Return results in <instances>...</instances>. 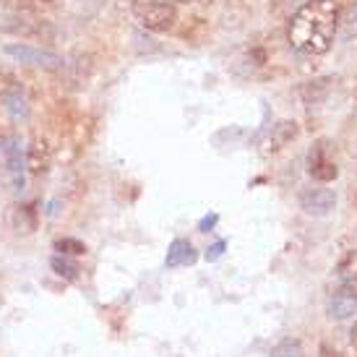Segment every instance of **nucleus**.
I'll list each match as a JSON object with an SVG mask.
<instances>
[{"mask_svg": "<svg viewBox=\"0 0 357 357\" xmlns=\"http://www.w3.org/2000/svg\"><path fill=\"white\" fill-rule=\"evenodd\" d=\"M271 357H305L303 355V347H300L298 339H284L282 344L271 349Z\"/></svg>", "mask_w": 357, "mask_h": 357, "instance_id": "obj_16", "label": "nucleus"}, {"mask_svg": "<svg viewBox=\"0 0 357 357\" xmlns=\"http://www.w3.org/2000/svg\"><path fill=\"white\" fill-rule=\"evenodd\" d=\"M355 115H357V100H355Z\"/></svg>", "mask_w": 357, "mask_h": 357, "instance_id": "obj_25", "label": "nucleus"}, {"mask_svg": "<svg viewBox=\"0 0 357 357\" xmlns=\"http://www.w3.org/2000/svg\"><path fill=\"white\" fill-rule=\"evenodd\" d=\"M0 175L6 188L13 196H21L26 188V162H24V146L16 133L0 136Z\"/></svg>", "mask_w": 357, "mask_h": 357, "instance_id": "obj_2", "label": "nucleus"}, {"mask_svg": "<svg viewBox=\"0 0 357 357\" xmlns=\"http://www.w3.org/2000/svg\"><path fill=\"white\" fill-rule=\"evenodd\" d=\"M328 89V81L321 79V81H310L307 86H303V97H305V102H316L324 97V91Z\"/></svg>", "mask_w": 357, "mask_h": 357, "instance_id": "obj_17", "label": "nucleus"}, {"mask_svg": "<svg viewBox=\"0 0 357 357\" xmlns=\"http://www.w3.org/2000/svg\"><path fill=\"white\" fill-rule=\"evenodd\" d=\"M196 258H199L196 248L190 245L188 240L180 238V240H172V245H169V250H167V258H165V264H167V268L190 266Z\"/></svg>", "mask_w": 357, "mask_h": 357, "instance_id": "obj_12", "label": "nucleus"}, {"mask_svg": "<svg viewBox=\"0 0 357 357\" xmlns=\"http://www.w3.org/2000/svg\"><path fill=\"white\" fill-rule=\"evenodd\" d=\"M339 26L344 29V34H347V37L357 34V0H355V6H352L344 16H339Z\"/></svg>", "mask_w": 357, "mask_h": 357, "instance_id": "obj_18", "label": "nucleus"}, {"mask_svg": "<svg viewBox=\"0 0 357 357\" xmlns=\"http://www.w3.org/2000/svg\"><path fill=\"white\" fill-rule=\"evenodd\" d=\"M344 287H347L349 292H352V295H355V298H357V271H355V274H352V277L347 279V282H344Z\"/></svg>", "mask_w": 357, "mask_h": 357, "instance_id": "obj_21", "label": "nucleus"}, {"mask_svg": "<svg viewBox=\"0 0 357 357\" xmlns=\"http://www.w3.org/2000/svg\"><path fill=\"white\" fill-rule=\"evenodd\" d=\"M24 162H26V172H29L31 178L47 175V169H50V165H52L50 141L45 139V136H34V139L29 141L26 151H24Z\"/></svg>", "mask_w": 357, "mask_h": 357, "instance_id": "obj_7", "label": "nucleus"}, {"mask_svg": "<svg viewBox=\"0 0 357 357\" xmlns=\"http://www.w3.org/2000/svg\"><path fill=\"white\" fill-rule=\"evenodd\" d=\"M298 136H300V126L295 120H279V123L271 126V130L266 133V139L261 141V154H264V157L277 154V151H282L287 144H292Z\"/></svg>", "mask_w": 357, "mask_h": 357, "instance_id": "obj_8", "label": "nucleus"}, {"mask_svg": "<svg viewBox=\"0 0 357 357\" xmlns=\"http://www.w3.org/2000/svg\"><path fill=\"white\" fill-rule=\"evenodd\" d=\"M321 357H344V355H339L337 349H331L328 344H321Z\"/></svg>", "mask_w": 357, "mask_h": 357, "instance_id": "obj_22", "label": "nucleus"}, {"mask_svg": "<svg viewBox=\"0 0 357 357\" xmlns=\"http://www.w3.org/2000/svg\"><path fill=\"white\" fill-rule=\"evenodd\" d=\"M180 3H188V0H180Z\"/></svg>", "mask_w": 357, "mask_h": 357, "instance_id": "obj_26", "label": "nucleus"}, {"mask_svg": "<svg viewBox=\"0 0 357 357\" xmlns=\"http://www.w3.org/2000/svg\"><path fill=\"white\" fill-rule=\"evenodd\" d=\"M214 225H217V214H211V217L201 219V229H204V232H208V229L214 227Z\"/></svg>", "mask_w": 357, "mask_h": 357, "instance_id": "obj_20", "label": "nucleus"}, {"mask_svg": "<svg viewBox=\"0 0 357 357\" xmlns=\"http://www.w3.org/2000/svg\"><path fill=\"white\" fill-rule=\"evenodd\" d=\"M307 169H310L313 180H318V183H331V180L339 175L337 165H334V162H331V159L324 154V144H318L316 149L310 151V159H307Z\"/></svg>", "mask_w": 357, "mask_h": 357, "instance_id": "obj_10", "label": "nucleus"}, {"mask_svg": "<svg viewBox=\"0 0 357 357\" xmlns=\"http://www.w3.org/2000/svg\"><path fill=\"white\" fill-rule=\"evenodd\" d=\"M0 102H3L6 112H8L13 120H21V118H26V115H29V100H26V94H24L21 86H16L13 91H8Z\"/></svg>", "mask_w": 357, "mask_h": 357, "instance_id": "obj_13", "label": "nucleus"}, {"mask_svg": "<svg viewBox=\"0 0 357 357\" xmlns=\"http://www.w3.org/2000/svg\"><path fill=\"white\" fill-rule=\"evenodd\" d=\"M50 266L58 277L68 279V282H76V279L81 277V266L73 261V256H63V253H58V256H52Z\"/></svg>", "mask_w": 357, "mask_h": 357, "instance_id": "obj_14", "label": "nucleus"}, {"mask_svg": "<svg viewBox=\"0 0 357 357\" xmlns=\"http://www.w3.org/2000/svg\"><path fill=\"white\" fill-rule=\"evenodd\" d=\"M3 31H8L19 40H31V42H52L55 40V26L47 19H40L34 10H13Z\"/></svg>", "mask_w": 357, "mask_h": 357, "instance_id": "obj_3", "label": "nucleus"}, {"mask_svg": "<svg viewBox=\"0 0 357 357\" xmlns=\"http://www.w3.org/2000/svg\"><path fill=\"white\" fill-rule=\"evenodd\" d=\"M136 19L144 29L165 34L178 26V8L167 0H146L136 6Z\"/></svg>", "mask_w": 357, "mask_h": 357, "instance_id": "obj_5", "label": "nucleus"}, {"mask_svg": "<svg viewBox=\"0 0 357 357\" xmlns=\"http://www.w3.org/2000/svg\"><path fill=\"white\" fill-rule=\"evenodd\" d=\"M199 3H211V0H199Z\"/></svg>", "mask_w": 357, "mask_h": 357, "instance_id": "obj_24", "label": "nucleus"}, {"mask_svg": "<svg viewBox=\"0 0 357 357\" xmlns=\"http://www.w3.org/2000/svg\"><path fill=\"white\" fill-rule=\"evenodd\" d=\"M349 339H352V347H355V352H357V321H355V326H352V331H349Z\"/></svg>", "mask_w": 357, "mask_h": 357, "instance_id": "obj_23", "label": "nucleus"}, {"mask_svg": "<svg viewBox=\"0 0 357 357\" xmlns=\"http://www.w3.org/2000/svg\"><path fill=\"white\" fill-rule=\"evenodd\" d=\"M225 248H227V243H225V240L214 243V245H211V248L206 250V261H217V258L222 256V253H225Z\"/></svg>", "mask_w": 357, "mask_h": 357, "instance_id": "obj_19", "label": "nucleus"}, {"mask_svg": "<svg viewBox=\"0 0 357 357\" xmlns=\"http://www.w3.org/2000/svg\"><path fill=\"white\" fill-rule=\"evenodd\" d=\"M3 52L10 60H16L21 66H31V68H45V70H63L66 60L58 52L47 50V47H37V45H24V42H8Z\"/></svg>", "mask_w": 357, "mask_h": 357, "instance_id": "obj_4", "label": "nucleus"}, {"mask_svg": "<svg viewBox=\"0 0 357 357\" xmlns=\"http://www.w3.org/2000/svg\"><path fill=\"white\" fill-rule=\"evenodd\" d=\"M355 313H357V298L342 284V287L331 295V300H328V316L337 318V321H347V318H352Z\"/></svg>", "mask_w": 357, "mask_h": 357, "instance_id": "obj_11", "label": "nucleus"}, {"mask_svg": "<svg viewBox=\"0 0 357 357\" xmlns=\"http://www.w3.org/2000/svg\"><path fill=\"white\" fill-rule=\"evenodd\" d=\"M342 0H305L289 19L287 40L303 55H324L331 50L339 31Z\"/></svg>", "mask_w": 357, "mask_h": 357, "instance_id": "obj_1", "label": "nucleus"}, {"mask_svg": "<svg viewBox=\"0 0 357 357\" xmlns=\"http://www.w3.org/2000/svg\"><path fill=\"white\" fill-rule=\"evenodd\" d=\"M300 208L310 214V217H326L331 214V208L337 206V193L324 185H310V188L300 190Z\"/></svg>", "mask_w": 357, "mask_h": 357, "instance_id": "obj_6", "label": "nucleus"}, {"mask_svg": "<svg viewBox=\"0 0 357 357\" xmlns=\"http://www.w3.org/2000/svg\"><path fill=\"white\" fill-rule=\"evenodd\" d=\"M55 250L63 253V256H84V253H86V245L76 238H60V240H55Z\"/></svg>", "mask_w": 357, "mask_h": 357, "instance_id": "obj_15", "label": "nucleus"}, {"mask_svg": "<svg viewBox=\"0 0 357 357\" xmlns=\"http://www.w3.org/2000/svg\"><path fill=\"white\" fill-rule=\"evenodd\" d=\"M8 225L19 235H31L37 229V225H40V214H37V208L31 206V204H16L8 214Z\"/></svg>", "mask_w": 357, "mask_h": 357, "instance_id": "obj_9", "label": "nucleus"}]
</instances>
